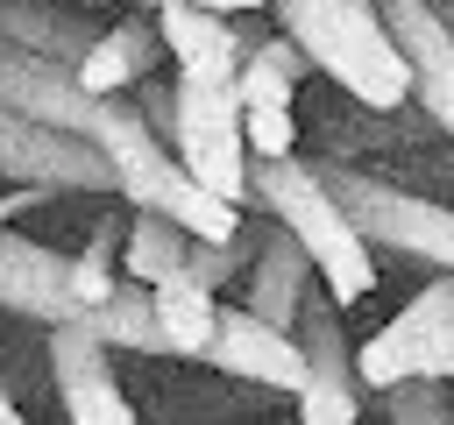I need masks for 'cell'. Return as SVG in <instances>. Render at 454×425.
Returning <instances> with one entry per match:
<instances>
[{
    "mask_svg": "<svg viewBox=\"0 0 454 425\" xmlns=\"http://www.w3.org/2000/svg\"><path fill=\"white\" fill-rule=\"evenodd\" d=\"M305 78H312V64H305V50H298L284 28H277V35H248V50H241V64H234L241 106H291Z\"/></svg>",
    "mask_w": 454,
    "mask_h": 425,
    "instance_id": "2e32d148",
    "label": "cell"
},
{
    "mask_svg": "<svg viewBox=\"0 0 454 425\" xmlns=\"http://www.w3.org/2000/svg\"><path fill=\"white\" fill-rule=\"evenodd\" d=\"M404 78H411V106L447 135L454 128V21L447 0H369Z\"/></svg>",
    "mask_w": 454,
    "mask_h": 425,
    "instance_id": "52a82bcc",
    "label": "cell"
},
{
    "mask_svg": "<svg viewBox=\"0 0 454 425\" xmlns=\"http://www.w3.org/2000/svg\"><path fill=\"white\" fill-rule=\"evenodd\" d=\"M348 368H355V382L376 390V397H383L390 382H411V375L447 382V375H454V276L433 269V283H426L390 326H376L362 347H348Z\"/></svg>",
    "mask_w": 454,
    "mask_h": 425,
    "instance_id": "5b68a950",
    "label": "cell"
},
{
    "mask_svg": "<svg viewBox=\"0 0 454 425\" xmlns=\"http://www.w3.org/2000/svg\"><path fill=\"white\" fill-rule=\"evenodd\" d=\"M71 255L43 248V241H21L0 227V312L21 319V326H57V319H78V298H71Z\"/></svg>",
    "mask_w": 454,
    "mask_h": 425,
    "instance_id": "8fae6325",
    "label": "cell"
},
{
    "mask_svg": "<svg viewBox=\"0 0 454 425\" xmlns=\"http://www.w3.org/2000/svg\"><path fill=\"white\" fill-rule=\"evenodd\" d=\"M213 290L206 283H192L184 269L177 276H156L149 283V312H156V333H163V354H192L199 361V347H206V326H213Z\"/></svg>",
    "mask_w": 454,
    "mask_h": 425,
    "instance_id": "e0dca14e",
    "label": "cell"
},
{
    "mask_svg": "<svg viewBox=\"0 0 454 425\" xmlns=\"http://www.w3.org/2000/svg\"><path fill=\"white\" fill-rule=\"evenodd\" d=\"M199 361H213L220 375H234V382H262V390H298V375H305V361H298V340L291 333H277V326H262L248 305H213V326H206V347H199Z\"/></svg>",
    "mask_w": 454,
    "mask_h": 425,
    "instance_id": "30bf717a",
    "label": "cell"
},
{
    "mask_svg": "<svg viewBox=\"0 0 454 425\" xmlns=\"http://www.w3.org/2000/svg\"><path fill=\"white\" fill-rule=\"evenodd\" d=\"M248 312L262 319V326H277V333H291V319H298V298H305V283H312V262H305V248L277 227V220H262V241H255V255H248Z\"/></svg>",
    "mask_w": 454,
    "mask_h": 425,
    "instance_id": "5bb4252c",
    "label": "cell"
},
{
    "mask_svg": "<svg viewBox=\"0 0 454 425\" xmlns=\"http://www.w3.org/2000/svg\"><path fill=\"white\" fill-rule=\"evenodd\" d=\"M241 149L248 156H291L298 149L291 106H241Z\"/></svg>",
    "mask_w": 454,
    "mask_h": 425,
    "instance_id": "7402d4cb",
    "label": "cell"
},
{
    "mask_svg": "<svg viewBox=\"0 0 454 425\" xmlns=\"http://www.w3.org/2000/svg\"><path fill=\"white\" fill-rule=\"evenodd\" d=\"M383 418H390V425H454V411H447V382H426V375L390 382V390H383Z\"/></svg>",
    "mask_w": 454,
    "mask_h": 425,
    "instance_id": "44dd1931",
    "label": "cell"
},
{
    "mask_svg": "<svg viewBox=\"0 0 454 425\" xmlns=\"http://www.w3.org/2000/svg\"><path fill=\"white\" fill-rule=\"evenodd\" d=\"M149 14H156V35H163V50L177 57L184 78H234V64L255 35V28H241V14L192 7V0H170V7H149Z\"/></svg>",
    "mask_w": 454,
    "mask_h": 425,
    "instance_id": "7c38bea8",
    "label": "cell"
},
{
    "mask_svg": "<svg viewBox=\"0 0 454 425\" xmlns=\"http://www.w3.org/2000/svg\"><path fill=\"white\" fill-rule=\"evenodd\" d=\"M291 340H298V425H355L362 418V382L348 368V326H340V305L326 298V283L312 276L305 298H298V319H291Z\"/></svg>",
    "mask_w": 454,
    "mask_h": 425,
    "instance_id": "8992f818",
    "label": "cell"
},
{
    "mask_svg": "<svg viewBox=\"0 0 454 425\" xmlns=\"http://www.w3.org/2000/svg\"><path fill=\"white\" fill-rule=\"evenodd\" d=\"M184 227L177 220H163V212H142V205H128V227H121V276H135V283H156V276H177V262H184Z\"/></svg>",
    "mask_w": 454,
    "mask_h": 425,
    "instance_id": "d6986e66",
    "label": "cell"
},
{
    "mask_svg": "<svg viewBox=\"0 0 454 425\" xmlns=\"http://www.w3.org/2000/svg\"><path fill=\"white\" fill-rule=\"evenodd\" d=\"M85 326L114 354H163V333H156V312H149V283H135V276H114V290L85 312Z\"/></svg>",
    "mask_w": 454,
    "mask_h": 425,
    "instance_id": "ac0fdd59",
    "label": "cell"
},
{
    "mask_svg": "<svg viewBox=\"0 0 454 425\" xmlns=\"http://www.w3.org/2000/svg\"><path fill=\"white\" fill-rule=\"evenodd\" d=\"M99 35V21L71 0H0V42L50 57V64H78V50Z\"/></svg>",
    "mask_w": 454,
    "mask_h": 425,
    "instance_id": "9a60e30c",
    "label": "cell"
},
{
    "mask_svg": "<svg viewBox=\"0 0 454 425\" xmlns=\"http://www.w3.org/2000/svg\"><path fill=\"white\" fill-rule=\"evenodd\" d=\"M85 7V0H71ZM128 7H170V0H128ZM192 7H220V14H248V7H270V0H192Z\"/></svg>",
    "mask_w": 454,
    "mask_h": 425,
    "instance_id": "603a6c76",
    "label": "cell"
},
{
    "mask_svg": "<svg viewBox=\"0 0 454 425\" xmlns=\"http://www.w3.org/2000/svg\"><path fill=\"white\" fill-rule=\"evenodd\" d=\"M248 205L262 220H277L305 248V262H312V276L326 283L333 305H355V298L376 290V255L340 220V205L319 191V177H312V163L298 149L291 156H248Z\"/></svg>",
    "mask_w": 454,
    "mask_h": 425,
    "instance_id": "6da1fadb",
    "label": "cell"
},
{
    "mask_svg": "<svg viewBox=\"0 0 454 425\" xmlns=\"http://www.w3.org/2000/svg\"><path fill=\"white\" fill-rule=\"evenodd\" d=\"M319 191L340 205V220L362 234L369 255H404L419 269L454 262V212L433 191H404L397 177H376L362 163H312Z\"/></svg>",
    "mask_w": 454,
    "mask_h": 425,
    "instance_id": "3957f363",
    "label": "cell"
},
{
    "mask_svg": "<svg viewBox=\"0 0 454 425\" xmlns=\"http://www.w3.org/2000/svg\"><path fill=\"white\" fill-rule=\"evenodd\" d=\"M156 57H163V35H156V14L149 7H135L128 21H114V28H99L85 50H78V64H71V78L85 85V92H128L135 78H149L156 71Z\"/></svg>",
    "mask_w": 454,
    "mask_h": 425,
    "instance_id": "4fadbf2b",
    "label": "cell"
},
{
    "mask_svg": "<svg viewBox=\"0 0 454 425\" xmlns=\"http://www.w3.org/2000/svg\"><path fill=\"white\" fill-rule=\"evenodd\" d=\"M255 241H262V212L248 205V220H241V227H234L227 241H184V262H177V269H184L192 283H206V290L220 298V290H227V283H234V276L248 269Z\"/></svg>",
    "mask_w": 454,
    "mask_h": 425,
    "instance_id": "ffe728a7",
    "label": "cell"
},
{
    "mask_svg": "<svg viewBox=\"0 0 454 425\" xmlns=\"http://www.w3.org/2000/svg\"><path fill=\"white\" fill-rule=\"evenodd\" d=\"M0 177L7 184H43V191H78V198H114V170L92 142L43 128L14 106H0Z\"/></svg>",
    "mask_w": 454,
    "mask_h": 425,
    "instance_id": "ba28073f",
    "label": "cell"
},
{
    "mask_svg": "<svg viewBox=\"0 0 454 425\" xmlns=\"http://www.w3.org/2000/svg\"><path fill=\"white\" fill-rule=\"evenodd\" d=\"M270 7H277V28L305 50V64L340 85V99L369 113H390L411 99V78L369 0H270Z\"/></svg>",
    "mask_w": 454,
    "mask_h": 425,
    "instance_id": "7a4b0ae2",
    "label": "cell"
},
{
    "mask_svg": "<svg viewBox=\"0 0 454 425\" xmlns=\"http://www.w3.org/2000/svg\"><path fill=\"white\" fill-rule=\"evenodd\" d=\"M0 425H28V418L14 411V397H7V368H0Z\"/></svg>",
    "mask_w": 454,
    "mask_h": 425,
    "instance_id": "cb8c5ba5",
    "label": "cell"
},
{
    "mask_svg": "<svg viewBox=\"0 0 454 425\" xmlns=\"http://www.w3.org/2000/svg\"><path fill=\"white\" fill-rule=\"evenodd\" d=\"M43 354H50V382L71 425H135V404L114 375V347L85 326V312L43 326Z\"/></svg>",
    "mask_w": 454,
    "mask_h": 425,
    "instance_id": "9c48e42d",
    "label": "cell"
},
{
    "mask_svg": "<svg viewBox=\"0 0 454 425\" xmlns=\"http://www.w3.org/2000/svg\"><path fill=\"white\" fill-rule=\"evenodd\" d=\"M213 198L248 205V149H241V92L234 78H184L170 85V142H163Z\"/></svg>",
    "mask_w": 454,
    "mask_h": 425,
    "instance_id": "277c9868",
    "label": "cell"
}]
</instances>
